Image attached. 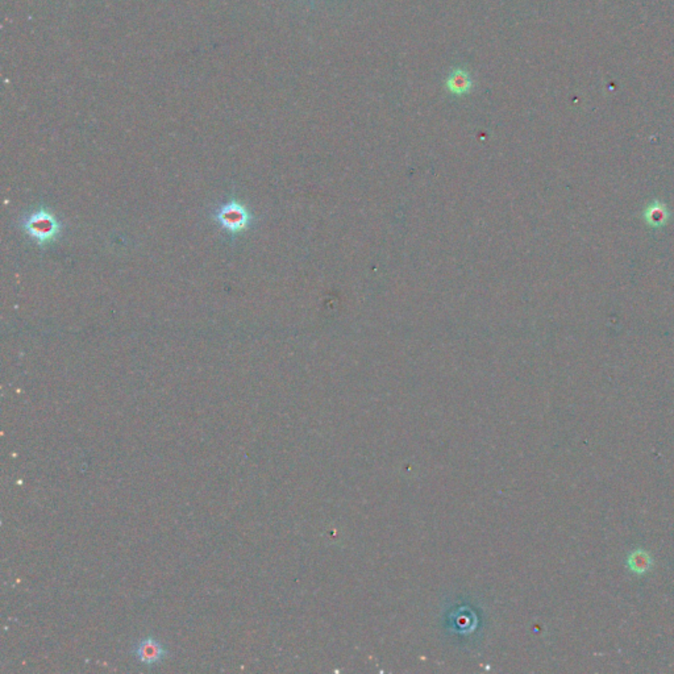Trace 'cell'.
<instances>
[{
	"label": "cell",
	"mask_w": 674,
	"mask_h": 674,
	"mask_svg": "<svg viewBox=\"0 0 674 674\" xmlns=\"http://www.w3.org/2000/svg\"><path fill=\"white\" fill-rule=\"evenodd\" d=\"M19 225L24 235L40 248H47L57 243L65 228L63 221L47 205H38L24 214L20 218Z\"/></svg>",
	"instance_id": "6da1fadb"
},
{
	"label": "cell",
	"mask_w": 674,
	"mask_h": 674,
	"mask_svg": "<svg viewBox=\"0 0 674 674\" xmlns=\"http://www.w3.org/2000/svg\"><path fill=\"white\" fill-rule=\"evenodd\" d=\"M212 219L220 229L232 237L247 232L254 223V216L249 207L235 198L214 208Z\"/></svg>",
	"instance_id": "7a4b0ae2"
},
{
	"label": "cell",
	"mask_w": 674,
	"mask_h": 674,
	"mask_svg": "<svg viewBox=\"0 0 674 674\" xmlns=\"http://www.w3.org/2000/svg\"><path fill=\"white\" fill-rule=\"evenodd\" d=\"M133 655L136 660L146 666L158 665L168 656V651L164 644L158 642L153 636L145 638L135 645Z\"/></svg>",
	"instance_id": "3957f363"
},
{
	"label": "cell",
	"mask_w": 674,
	"mask_h": 674,
	"mask_svg": "<svg viewBox=\"0 0 674 674\" xmlns=\"http://www.w3.org/2000/svg\"><path fill=\"white\" fill-rule=\"evenodd\" d=\"M473 87L471 76L462 69H456L447 79V89L451 94L464 95L471 91Z\"/></svg>",
	"instance_id": "277c9868"
}]
</instances>
